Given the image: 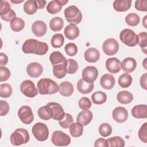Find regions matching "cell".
Listing matches in <instances>:
<instances>
[{
	"instance_id": "obj_1",
	"label": "cell",
	"mask_w": 147,
	"mask_h": 147,
	"mask_svg": "<svg viewBox=\"0 0 147 147\" xmlns=\"http://www.w3.org/2000/svg\"><path fill=\"white\" fill-rule=\"evenodd\" d=\"M48 45L46 42L39 41L34 38L26 40L22 46V51L25 53H33L37 55H44L48 51Z\"/></svg>"
},
{
	"instance_id": "obj_2",
	"label": "cell",
	"mask_w": 147,
	"mask_h": 147,
	"mask_svg": "<svg viewBox=\"0 0 147 147\" xmlns=\"http://www.w3.org/2000/svg\"><path fill=\"white\" fill-rule=\"evenodd\" d=\"M38 93L41 95H52L59 91L58 84L49 78H42L37 83Z\"/></svg>"
},
{
	"instance_id": "obj_3",
	"label": "cell",
	"mask_w": 147,
	"mask_h": 147,
	"mask_svg": "<svg viewBox=\"0 0 147 147\" xmlns=\"http://www.w3.org/2000/svg\"><path fill=\"white\" fill-rule=\"evenodd\" d=\"M30 136L28 131L23 128H18L11 134L10 140L13 145L19 146L29 142Z\"/></svg>"
},
{
	"instance_id": "obj_4",
	"label": "cell",
	"mask_w": 147,
	"mask_h": 147,
	"mask_svg": "<svg viewBox=\"0 0 147 147\" xmlns=\"http://www.w3.org/2000/svg\"><path fill=\"white\" fill-rule=\"evenodd\" d=\"M64 14L66 20L72 24H79L82 20V14L78 7L71 5L65 9Z\"/></svg>"
},
{
	"instance_id": "obj_5",
	"label": "cell",
	"mask_w": 147,
	"mask_h": 147,
	"mask_svg": "<svg viewBox=\"0 0 147 147\" xmlns=\"http://www.w3.org/2000/svg\"><path fill=\"white\" fill-rule=\"evenodd\" d=\"M119 38L122 43L128 47H135L138 44V35L130 29H123L120 32Z\"/></svg>"
},
{
	"instance_id": "obj_6",
	"label": "cell",
	"mask_w": 147,
	"mask_h": 147,
	"mask_svg": "<svg viewBox=\"0 0 147 147\" xmlns=\"http://www.w3.org/2000/svg\"><path fill=\"white\" fill-rule=\"evenodd\" d=\"M32 132L35 138L39 141H45L48 138L49 129L46 124L44 123H35L32 127Z\"/></svg>"
},
{
	"instance_id": "obj_7",
	"label": "cell",
	"mask_w": 147,
	"mask_h": 147,
	"mask_svg": "<svg viewBox=\"0 0 147 147\" xmlns=\"http://www.w3.org/2000/svg\"><path fill=\"white\" fill-rule=\"evenodd\" d=\"M51 141L56 146H65L70 144L71 138L68 134L62 131L56 130L52 133Z\"/></svg>"
},
{
	"instance_id": "obj_8",
	"label": "cell",
	"mask_w": 147,
	"mask_h": 147,
	"mask_svg": "<svg viewBox=\"0 0 147 147\" xmlns=\"http://www.w3.org/2000/svg\"><path fill=\"white\" fill-rule=\"evenodd\" d=\"M20 91L28 98H34L38 93L34 83L30 80H25L20 84Z\"/></svg>"
},
{
	"instance_id": "obj_9",
	"label": "cell",
	"mask_w": 147,
	"mask_h": 147,
	"mask_svg": "<svg viewBox=\"0 0 147 147\" xmlns=\"http://www.w3.org/2000/svg\"><path fill=\"white\" fill-rule=\"evenodd\" d=\"M0 16L3 21L9 22L11 21L16 17L15 11L11 9L10 4L5 1H1Z\"/></svg>"
},
{
	"instance_id": "obj_10",
	"label": "cell",
	"mask_w": 147,
	"mask_h": 147,
	"mask_svg": "<svg viewBox=\"0 0 147 147\" xmlns=\"http://www.w3.org/2000/svg\"><path fill=\"white\" fill-rule=\"evenodd\" d=\"M46 106L49 110L52 118L56 121H60L64 118L65 113L63 107L59 103L56 102H49Z\"/></svg>"
},
{
	"instance_id": "obj_11",
	"label": "cell",
	"mask_w": 147,
	"mask_h": 147,
	"mask_svg": "<svg viewBox=\"0 0 147 147\" xmlns=\"http://www.w3.org/2000/svg\"><path fill=\"white\" fill-rule=\"evenodd\" d=\"M102 49L106 55L113 56L116 54L119 50L118 42L115 38H108L103 42Z\"/></svg>"
},
{
	"instance_id": "obj_12",
	"label": "cell",
	"mask_w": 147,
	"mask_h": 147,
	"mask_svg": "<svg viewBox=\"0 0 147 147\" xmlns=\"http://www.w3.org/2000/svg\"><path fill=\"white\" fill-rule=\"evenodd\" d=\"M18 116L21 121L26 125L31 123L34 119V115L31 107L26 105L22 106L19 109Z\"/></svg>"
},
{
	"instance_id": "obj_13",
	"label": "cell",
	"mask_w": 147,
	"mask_h": 147,
	"mask_svg": "<svg viewBox=\"0 0 147 147\" xmlns=\"http://www.w3.org/2000/svg\"><path fill=\"white\" fill-rule=\"evenodd\" d=\"M82 79L90 83H93L98 76V70L94 66H87L82 71Z\"/></svg>"
},
{
	"instance_id": "obj_14",
	"label": "cell",
	"mask_w": 147,
	"mask_h": 147,
	"mask_svg": "<svg viewBox=\"0 0 147 147\" xmlns=\"http://www.w3.org/2000/svg\"><path fill=\"white\" fill-rule=\"evenodd\" d=\"M112 116L114 120L117 122L123 123L127 119L128 112L125 107L119 106L113 110Z\"/></svg>"
},
{
	"instance_id": "obj_15",
	"label": "cell",
	"mask_w": 147,
	"mask_h": 147,
	"mask_svg": "<svg viewBox=\"0 0 147 147\" xmlns=\"http://www.w3.org/2000/svg\"><path fill=\"white\" fill-rule=\"evenodd\" d=\"M42 66L37 62L30 63L26 67V72L28 75L33 78L40 76L42 74Z\"/></svg>"
},
{
	"instance_id": "obj_16",
	"label": "cell",
	"mask_w": 147,
	"mask_h": 147,
	"mask_svg": "<svg viewBox=\"0 0 147 147\" xmlns=\"http://www.w3.org/2000/svg\"><path fill=\"white\" fill-rule=\"evenodd\" d=\"M106 68L111 74H117L121 69V63L116 57L109 58L106 61Z\"/></svg>"
},
{
	"instance_id": "obj_17",
	"label": "cell",
	"mask_w": 147,
	"mask_h": 147,
	"mask_svg": "<svg viewBox=\"0 0 147 147\" xmlns=\"http://www.w3.org/2000/svg\"><path fill=\"white\" fill-rule=\"evenodd\" d=\"M68 3V1L63 0H53L50 1L47 6V11L52 14H55L59 13L62 9L63 6Z\"/></svg>"
},
{
	"instance_id": "obj_18",
	"label": "cell",
	"mask_w": 147,
	"mask_h": 147,
	"mask_svg": "<svg viewBox=\"0 0 147 147\" xmlns=\"http://www.w3.org/2000/svg\"><path fill=\"white\" fill-rule=\"evenodd\" d=\"M32 30L36 36L41 37L45 34L47 30V26L44 21L40 20L36 21L32 24Z\"/></svg>"
},
{
	"instance_id": "obj_19",
	"label": "cell",
	"mask_w": 147,
	"mask_h": 147,
	"mask_svg": "<svg viewBox=\"0 0 147 147\" xmlns=\"http://www.w3.org/2000/svg\"><path fill=\"white\" fill-rule=\"evenodd\" d=\"M93 115L91 111L88 110H83L81 111L76 117V121L83 126L88 125L92 119Z\"/></svg>"
},
{
	"instance_id": "obj_20",
	"label": "cell",
	"mask_w": 147,
	"mask_h": 147,
	"mask_svg": "<svg viewBox=\"0 0 147 147\" xmlns=\"http://www.w3.org/2000/svg\"><path fill=\"white\" fill-rule=\"evenodd\" d=\"M133 117L137 119H146L147 118L146 105H138L134 106L131 109Z\"/></svg>"
},
{
	"instance_id": "obj_21",
	"label": "cell",
	"mask_w": 147,
	"mask_h": 147,
	"mask_svg": "<svg viewBox=\"0 0 147 147\" xmlns=\"http://www.w3.org/2000/svg\"><path fill=\"white\" fill-rule=\"evenodd\" d=\"M79 28L74 24H70L68 25L64 30V33L65 36L69 40H73L76 38L79 35Z\"/></svg>"
},
{
	"instance_id": "obj_22",
	"label": "cell",
	"mask_w": 147,
	"mask_h": 147,
	"mask_svg": "<svg viewBox=\"0 0 147 147\" xmlns=\"http://www.w3.org/2000/svg\"><path fill=\"white\" fill-rule=\"evenodd\" d=\"M68 61L53 67V75L57 79H62L65 76L67 73Z\"/></svg>"
},
{
	"instance_id": "obj_23",
	"label": "cell",
	"mask_w": 147,
	"mask_h": 147,
	"mask_svg": "<svg viewBox=\"0 0 147 147\" xmlns=\"http://www.w3.org/2000/svg\"><path fill=\"white\" fill-rule=\"evenodd\" d=\"M100 84L104 89L111 90L115 84V79L110 74H104L100 79Z\"/></svg>"
},
{
	"instance_id": "obj_24",
	"label": "cell",
	"mask_w": 147,
	"mask_h": 147,
	"mask_svg": "<svg viewBox=\"0 0 147 147\" xmlns=\"http://www.w3.org/2000/svg\"><path fill=\"white\" fill-rule=\"evenodd\" d=\"M84 59L89 63H95L100 58L99 51L95 48L87 49L84 54Z\"/></svg>"
},
{
	"instance_id": "obj_25",
	"label": "cell",
	"mask_w": 147,
	"mask_h": 147,
	"mask_svg": "<svg viewBox=\"0 0 147 147\" xmlns=\"http://www.w3.org/2000/svg\"><path fill=\"white\" fill-rule=\"evenodd\" d=\"M137 67V61L133 57H126L121 63V68L122 69L127 72L131 73L133 72Z\"/></svg>"
},
{
	"instance_id": "obj_26",
	"label": "cell",
	"mask_w": 147,
	"mask_h": 147,
	"mask_svg": "<svg viewBox=\"0 0 147 147\" xmlns=\"http://www.w3.org/2000/svg\"><path fill=\"white\" fill-rule=\"evenodd\" d=\"M73 84L68 81H64L61 82L59 86V93L65 97L71 96L74 92Z\"/></svg>"
},
{
	"instance_id": "obj_27",
	"label": "cell",
	"mask_w": 147,
	"mask_h": 147,
	"mask_svg": "<svg viewBox=\"0 0 147 147\" xmlns=\"http://www.w3.org/2000/svg\"><path fill=\"white\" fill-rule=\"evenodd\" d=\"M78 91L83 94H86L91 92L94 87L93 83H90L84 81L83 79H80L76 84Z\"/></svg>"
},
{
	"instance_id": "obj_28",
	"label": "cell",
	"mask_w": 147,
	"mask_h": 147,
	"mask_svg": "<svg viewBox=\"0 0 147 147\" xmlns=\"http://www.w3.org/2000/svg\"><path fill=\"white\" fill-rule=\"evenodd\" d=\"M131 5L130 0H116L113 2V7L117 11L124 12L130 9Z\"/></svg>"
},
{
	"instance_id": "obj_29",
	"label": "cell",
	"mask_w": 147,
	"mask_h": 147,
	"mask_svg": "<svg viewBox=\"0 0 147 147\" xmlns=\"http://www.w3.org/2000/svg\"><path fill=\"white\" fill-rule=\"evenodd\" d=\"M117 100L121 104H129L133 99V96L131 93L127 91H121L117 95Z\"/></svg>"
},
{
	"instance_id": "obj_30",
	"label": "cell",
	"mask_w": 147,
	"mask_h": 147,
	"mask_svg": "<svg viewBox=\"0 0 147 147\" xmlns=\"http://www.w3.org/2000/svg\"><path fill=\"white\" fill-rule=\"evenodd\" d=\"M49 60L53 67L57 64L67 61L66 58L59 51H55L51 53L49 56Z\"/></svg>"
},
{
	"instance_id": "obj_31",
	"label": "cell",
	"mask_w": 147,
	"mask_h": 147,
	"mask_svg": "<svg viewBox=\"0 0 147 147\" xmlns=\"http://www.w3.org/2000/svg\"><path fill=\"white\" fill-rule=\"evenodd\" d=\"M50 29L53 32H58L62 29L64 25L63 20L59 17H56L51 20L49 21Z\"/></svg>"
},
{
	"instance_id": "obj_32",
	"label": "cell",
	"mask_w": 147,
	"mask_h": 147,
	"mask_svg": "<svg viewBox=\"0 0 147 147\" xmlns=\"http://www.w3.org/2000/svg\"><path fill=\"white\" fill-rule=\"evenodd\" d=\"M38 9L36 1L28 0L25 1L24 5V10L28 15L34 14Z\"/></svg>"
},
{
	"instance_id": "obj_33",
	"label": "cell",
	"mask_w": 147,
	"mask_h": 147,
	"mask_svg": "<svg viewBox=\"0 0 147 147\" xmlns=\"http://www.w3.org/2000/svg\"><path fill=\"white\" fill-rule=\"evenodd\" d=\"M83 132V126L79 122H74L69 127V133L73 137L81 136Z\"/></svg>"
},
{
	"instance_id": "obj_34",
	"label": "cell",
	"mask_w": 147,
	"mask_h": 147,
	"mask_svg": "<svg viewBox=\"0 0 147 147\" xmlns=\"http://www.w3.org/2000/svg\"><path fill=\"white\" fill-rule=\"evenodd\" d=\"M91 100L94 104L101 105L106 102L107 95L102 91H96L92 94Z\"/></svg>"
},
{
	"instance_id": "obj_35",
	"label": "cell",
	"mask_w": 147,
	"mask_h": 147,
	"mask_svg": "<svg viewBox=\"0 0 147 147\" xmlns=\"http://www.w3.org/2000/svg\"><path fill=\"white\" fill-rule=\"evenodd\" d=\"M10 28L14 32H17L22 30L25 26V21L21 18L16 17L10 24Z\"/></svg>"
},
{
	"instance_id": "obj_36",
	"label": "cell",
	"mask_w": 147,
	"mask_h": 147,
	"mask_svg": "<svg viewBox=\"0 0 147 147\" xmlns=\"http://www.w3.org/2000/svg\"><path fill=\"white\" fill-rule=\"evenodd\" d=\"M118 84L122 88L129 87L132 83V78L128 73L122 74L118 78Z\"/></svg>"
},
{
	"instance_id": "obj_37",
	"label": "cell",
	"mask_w": 147,
	"mask_h": 147,
	"mask_svg": "<svg viewBox=\"0 0 147 147\" xmlns=\"http://www.w3.org/2000/svg\"><path fill=\"white\" fill-rule=\"evenodd\" d=\"M140 21V16L136 13H129L125 17L126 23L131 26H137Z\"/></svg>"
},
{
	"instance_id": "obj_38",
	"label": "cell",
	"mask_w": 147,
	"mask_h": 147,
	"mask_svg": "<svg viewBox=\"0 0 147 147\" xmlns=\"http://www.w3.org/2000/svg\"><path fill=\"white\" fill-rule=\"evenodd\" d=\"M64 42V37L61 33L54 34L51 38V45L53 48H60L63 46Z\"/></svg>"
},
{
	"instance_id": "obj_39",
	"label": "cell",
	"mask_w": 147,
	"mask_h": 147,
	"mask_svg": "<svg viewBox=\"0 0 147 147\" xmlns=\"http://www.w3.org/2000/svg\"><path fill=\"white\" fill-rule=\"evenodd\" d=\"M13 89L10 84L8 83L1 84L0 85V96L2 98H7L12 94Z\"/></svg>"
},
{
	"instance_id": "obj_40",
	"label": "cell",
	"mask_w": 147,
	"mask_h": 147,
	"mask_svg": "<svg viewBox=\"0 0 147 147\" xmlns=\"http://www.w3.org/2000/svg\"><path fill=\"white\" fill-rule=\"evenodd\" d=\"M109 146L123 147L125 146V141L122 138L119 136H114L107 139Z\"/></svg>"
},
{
	"instance_id": "obj_41",
	"label": "cell",
	"mask_w": 147,
	"mask_h": 147,
	"mask_svg": "<svg viewBox=\"0 0 147 147\" xmlns=\"http://www.w3.org/2000/svg\"><path fill=\"white\" fill-rule=\"evenodd\" d=\"M99 133L103 137H108L112 133V127L110 124L103 123L99 127Z\"/></svg>"
},
{
	"instance_id": "obj_42",
	"label": "cell",
	"mask_w": 147,
	"mask_h": 147,
	"mask_svg": "<svg viewBox=\"0 0 147 147\" xmlns=\"http://www.w3.org/2000/svg\"><path fill=\"white\" fill-rule=\"evenodd\" d=\"M73 121L74 120L72 115L68 113H65L64 118L60 121H59V124L61 127L68 129L71 126Z\"/></svg>"
},
{
	"instance_id": "obj_43",
	"label": "cell",
	"mask_w": 147,
	"mask_h": 147,
	"mask_svg": "<svg viewBox=\"0 0 147 147\" xmlns=\"http://www.w3.org/2000/svg\"><path fill=\"white\" fill-rule=\"evenodd\" d=\"M37 114L40 118L43 120L47 121L52 118V116L51 115L49 110L47 106L40 107L37 111Z\"/></svg>"
},
{
	"instance_id": "obj_44",
	"label": "cell",
	"mask_w": 147,
	"mask_h": 147,
	"mask_svg": "<svg viewBox=\"0 0 147 147\" xmlns=\"http://www.w3.org/2000/svg\"><path fill=\"white\" fill-rule=\"evenodd\" d=\"M138 45L142 48V50H143L145 52V53H146V47L147 45V33L145 32H140L138 35Z\"/></svg>"
},
{
	"instance_id": "obj_45",
	"label": "cell",
	"mask_w": 147,
	"mask_h": 147,
	"mask_svg": "<svg viewBox=\"0 0 147 147\" xmlns=\"http://www.w3.org/2000/svg\"><path fill=\"white\" fill-rule=\"evenodd\" d=\"M65 53L70 56H74L78 52V47L73 42H69L65 45L64 47Z\"/></svg>"
},
{
	"instance_id": "obj_46",
	"label": "cell",
	"mask_w": 147,
	"mask_h": 147,
	"mask_svg": "<svg viewBox=\"0 0 147 147\" xmlns=\"http://www.w3.org/2000/svg\"><path fill=\"white\" fill-rule=\"evenodd\" d=\"M67 73L68 74H74L78 69V64L76 61L72 59H69L67 60Z\"/></svg>"
},
{
	"instance_id": "obj_47",
	"label": "cell",
	"mask_w": 147,
	"mask_h": 147,
	"mask_svg": "<svg viewBox=\"0 0 147 147\" xmlns=\"http://www.w3.org/2000/svg\"><path fill=\"white\" fill-rule=\"evenodd\" d=\"M138 137L144 143L147 142V123H144L140 127L138 133Z\"/></svg>"
},
{
	"instance_id": "obj_48",
	"label": "cell",
	"mask_w": 147,
	"mask_h": 147,
	"mask_svg": "<svg viewBox=\"0 0 147 147\" xmlns=\"http://www.w3.org/2000/svg\"><path fill=\"white\" fill-rule=\"evenodd\" d=\"M79 107L83 110H88L91 107V102L87 97L81 98L78 102Z\"/></svg>"
},
{
	"instance_id": "obj_49",
	"label": "cell",
	"mask_w": 147,
	"mask_h": 147,
	"mask_svg": "<svg viewBox=\"0 0 147 147\" xmlns=\"http://www.w3.org/2000/svg\"><path fill=\"white\" fill-rule=\"evenodd\" d=\"M10 70L5 67H0V82L7 80L10 76Z\"/></svg>"
},
{
	"instance_id": "obj_50",
	"label": "cell",
	"mask_w": 147,
	"mask_h": 147,
	"mask_svg": "<svg viewBox=\"0 0 147 147\" xmlns=\"http://www.w3.org/2000/svg\"><path fill=\"white\" fill-rule=\"evenodd\" d=\"M135 8L141 11H147V1L146 0H137L135 2Z\"/></svg>"
},
{
	"instance_id": "obj_51",
	"label": "cell",
	"mask_w": 147,
	"mask_h": 147,
	"mask_svg": "<svg viewBox=\"0 0 147 147\" xmlns=\"http://www.w3.org/2000/svg\"><path fill=\"white\" fill-rule=\"evenodd\" d=\"M0 109H1V116L6 115L9 111V105L8 103L5 101L1 100L0 101Z\"/></svg>"
},
{
	"instance_id": "obj_52",
	"label": "cell",
	"mask_w": 147,
	"mask_h": 147,
	"mask_svg": "<svg viewBox=\"0 0 147 147\" xmlns=\"http://www.w3.org/2000/svg\"><path fill=\"white\" fill-rule=\"evenodd\" d=\"M94 146L98 147V146H104V147H108L109 144L107 142V140H105L103 138H99L97 139L94 143Z\"/></svg>"
},
{
	"instance_id": "obj_53",
	"label": "cell",
	"mask_w": 147,
	"mask_h": 147,
	"mask_svg": "<svg viewBox=\"0 0 147 147\" xmlns=\"http://www.w3.org/2000/svg\"><path fill=\"white\" fill-rule=\"evenodd\" d=\"M8 62V57L7 55L4 53H0V65L3 67L7 64Z\"/></svg>"
},
{
	"instance_id": "obj_54",
	"label": "cell",
	"mask_w": 147,
	"mask_h": 147,
	"mask_svg": "<svg viewBox=\"0 0 147 147\" xmlns=\"http://www.w3.org/2000/svg\"><path fill=\"white\" fill-rule=\"evenodd\" d=\"M146 79H147V73H145L142 75H141L140 79V85L141 87L144 90H146Z\"/></svg>"
},
{
	"instance_id": "obj_55",
	"label": "cell",
	"mask_w": 147,
	"mask_h": 147,
	"mask_svg": "<svg viewBox=\"0 0 147 147\" xmlns=\"http://www.w3.org/2000/svg\"><path fill=\"white\" fill-rule=\"evenodd\" d=\"M36 3L38 6V8L40 9H44L47 4L46 1H36Z\"/></svg>"
},
{
	"instance_id": "obj_56",
	"label": "cell",
	"mask_w": 147,
	"mask_h": 147,
	"mask_svg": "<svg viewBox=\"0 0 147 147\" xmlns=\"http://www.w3.org/2000/svg\"><path fill=\"white\" fill-rule=\"evenodd\" d=\"M146 17H147V16H145L144 18V20L142 21V24H143V25L144 26L145 28H147V26H146Z\"/></svg>"
},
{
	"instance_id": "obj_57",
	"label": "cell",
	"mask_w": 147,
	"mask_h": 147,
	"mask_svg": "<svg viewBox=\"0 0 147 147\" xmlns=\"http://www.w3.org/2000/svg\"><path fill=\"white\" fill-rule=\"evenodd\" d=\"M11 2H13V3H21L22 2H24V1H19V2H17V1H11Z\"/></svg>"
}]
</instances>
